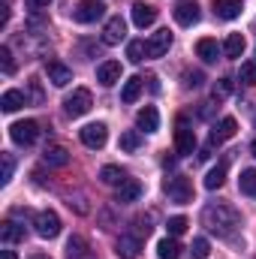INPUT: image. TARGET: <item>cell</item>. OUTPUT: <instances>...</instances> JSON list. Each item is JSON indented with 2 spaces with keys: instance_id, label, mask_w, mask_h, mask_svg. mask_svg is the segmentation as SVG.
<instances>
[{
  "instance_id": "cell-1",
  "label": "cell",
  "mask_w": 256,
  "mask_h": 259,
  "mask_svg": "<svg viewBox=\"0 0 256 259\" xmlns=\"http://www.w3.org/2000/svg\"><path fill=\"white\" fill-rule=\"evenodd\" d=\"M202 220H205V226H208L214 235H220V238H229V235H235V232L241 229V214H238L232 205H226V202L208 205V208L202 211Z\"/></svg>"
},
{
  "instance_id": "cell-2",
  "label": "cell",
  "mask_w": 256,
  "mask_h": 259,
  "mask_svg": "<svg viewBox=\"0 0 256 259\" xmlns=\"http://www.w3.org/2000/svg\"><path fill=\"white\" fill-rule=\"evenodd\" d=\"M91 106H94V100H91V91H84V88H75V91L64 100V109H66L69 118H81V115H88Z\"/></svg>"
},
{
  "instance_id": "cell-3",
  "label": "cell",
  "mask_w": 256,
  "mask_h": 259,
  "mask_svg": "<svg viewBox=\"0 0 256 259\" xmlns=\"http://www.w3.org/2000/svg\"><path fill=\"white\" fill-rule=\"evenodd\" d=\"M166 196H169L172 202H178V205L193 202V181L190 178H184V175L169 178V181H166Z\"/></svg>"
},
{
  "instance_id": "cell-4",
  "label": "cell",
  "mask_w": 256,
  "mask_h": 259,
  "mask_svg": "<svg viewBox=\"0 0 256 259\" xmlns=\"http://www.w3.org/2000/svg\"><path fill=\"white\" fill-rule=\"evenodd\" d=\"M33 229L39 238H58L61 235V217L55 211H39L33 217Z\"/></svg>"
},
{
  "instance_id": "cell-5",
  "label": "cell",
  "mask_w": 256,
  "mask_h": 259,
  "mask_svg": "<svg viewBox=\"0 0 256 259\" xmlns=\"http://www.w3.org/2000/svg\"><path fill=\"white\" fill-rule=\"evenodd\" d=\"M106 15V6L100 0H78L75 9H72V18L78 24H91V21H100Z\"/></svg>"
},
{
  "instance_id": "cell-6",
  "label": "cell",
  "mask_w": 256,
  "mask_h": 259,
  "mask_svg": "<svg viewBox=\"0 0 256 259\" xmlns=\"http://www.w3.org/2000/svg\"><path fill=\"white\" fill-rule=\"evenodd\" d=\"M9 136H12V142L15 145H33L36 142V136H39V124L36 121H15L12 127H9Z\"/></svg>"
},
{
  "instance_id": "cell-7",
  "label": "cell",
  "mask_w": 256,
  "mask_h": 259,
  "mask_svg": "<svg viewBox=\"0 0 256 259\" xmlns=\"http://www.w3.org/2000/svg\"><path fill=\"white\" fill-rule=\"evenodd\" d=\"M175 151H178L181 157H187V154L196 151V133H193V127L184 118L178 121V130H175Z\"/></svg>"
},
{
  "instance_id": "cell-8",
  "label": "cell",
  "mask_w": 256,
  "mask_h": 259,
  "mask_svg": "<svg viewBox=\"0 0 256 259\" xmlns=\"http://www.w3.org/2000/svg\"><path fill=\"white\" fill-rule=\"evenodd\" d=\"M172 15H175V21H178L181 27H193V24H199V18H202L196 0H181V3L172 9Z\"/></svg>"
},
{
  "instance_id": "cell-9",
  "label": "cell",
  "mask_w": 256,
  "mask_h": 259,
  "mask_svg": "<svg viewBox=\"0 0 256 259\" xmlns=\"http://www.w3.org/2000/svg\"><path fill=\"white\" fill-rule=\"evenodd\" d=\"M78 136H81V142H84L88 148H94V151H100V148L109 142V130H106V124H88V127L78 130Z\"/></svg>"
},
{
  "instance_id": "cell-10",
  "label": "cell",
  "mask_w": 256,
  "mask_h": 259,
  "mask_svg": "<svg viewBox=\"0 0 256 259\" xmlns=\"http://www.w3.org/2000/svg\"><path fill=\"white\" fill-rule=\"evenodd\" d=\"M124 36H127V21H124L121 15H112V18L106 21V27H103V42H106V46H118Z\"/></svg>"
},
{
  "instance_id": "cell-11",
  "label": "cell",
  "mask_w": 256,
  "mask_h": 259,
  "mask_svg": "<svg viewBox=\"0 0 256 259\" xmlns=\"http://www.w3.org/2000/svg\"><path fill=\"white\" fill-rule=\"evenodd\" d=\"M172 49V33L169 30H157L148 42H145V52H148V58H163L166 52Z\"/></svg>"
},
{
  "instance_id": "cell-12",
  "label": "cell",
  "mask_w": 256,
  "mask_h": 259,
  "mask_svg": "<svg viewBox=\"0 0 256 259\" xmlns=\"http://www.w3.org/2000/svg\"><path fill=\"white\" fill-rule=\"evenodd\" d=\"M64 256H66V259H97V253L91 250L88 238H81V235H72V238L66 241V247H64Z\"/></svg>"
},
{
  "instance_id": "cell-13",
  "label": "cell",
  "mask_w": 256,
  "mask_h": 259,
  "mask_svg": "<svg viewBox=\"0 0 256 259\" xmlns=\"http://www.w3.org/2000/svg\"><path fill=\"white\" fill-rule=\"evenodd\" d=\"M46 75H49V81L55 84V88H66L69 81H72V69L61 61H49L46 64Z\"/></svg>"
},
{
  "instance_id": "cell-14",
  "label": "cell",
  "mask_w": 256,
  "mask_h": 259,
  "mask_svg": "<svg viewBox=\"0 0 256 259\" xmlns=\"http://www.w3.org/2000/svg\"><path fill=\"white\" fill-rule=\"evenodd\" d=\"M235 133H238V124H235V118H223L217 127L211 130V139H208V145H211V148H214V145H223V142H229Z\"/></svg>"
},
{
  "instance_id": "cell-15",
  "label": "cell",
  "mask_w": 256,
  "mask_h": 259,
  "mask_svg": "<svg viewBox=\"0 0 256 259\" xmlns=\"http://www.w3.org/2000/svg\"><path fill=\"white\" fill-rule=\"evenodd\" d=\"M97 81L103 88H112L115 81H121V64L118 61H103L97 66Z\"/></svg>"
},
{
  "instance_id": "cell-16",
  "label": "cell",
  "mask_w": 256,
  "mask_h": 259,
  "mask_svg": "<svg viewBox=\"0 0 256 259\" xmlns=\"http://www.w3.org/2000/svg\"><path fill=\"white\" fill-rule=\"evenodd\" d=\"M214 12L223 21H232L244 12V0H214Z\"/></svg>"
},
{
  "instance_id": "cell-17",
  "label": "cell",
  "mask_w": 256,
  "mask_h": 259,
  "mask_svg": "<svg viewBox=\"0 0 256 259\" xmlns=\"http://www.w3.org/2000/svg\"><path fill=\"white\" fill-rule=\"evenodd\" d=\"M136 127L142 130V133H157V130H160V115H157V109H154V106L139 109V115H136Z\"/></svg>"
},
{
  "instance_id": "cell-18",
  "label": "cell",
  "mask_w": 256,
  "mask_h": 259,
  "mask_svg": "<svg viewBox=\"0 0 256 259\" xmlns=\"http://www.w3.org/2000/svg\"><path fill=\"white\" fill-rule=\"evenodd\" d=\"M154 21H157V9H154L151 3H136V6H133V24H136V27L145 30V27H151Z\"/></svg>"
},
{
  "instance_id": "cell-19",
  "label": "cell",
  "mask_w": 256,
  "mask_h": 259,
  "mask_svg": "<svg viewBox=\"0 0 256 259\" xmlns=\"http://www.w3.org/2000/svg\"><path fill=\"white\" fill-rule=\"evenodd\" d=\"M42 163L46 166H55V169H64L66 163H69V151H66L64 145H49L42 151Z\"/></svg>"
},
{
  "instance_id": "cell-20",
  "label": "cell",
  "mask_w": 256,
  "mask_h": 259,
  "mask_svg": "<svg viewBox=\"0 0 256 259\" xmlns=\"http://www.w3.org/2000/svg\"><path fill=\"white\" fill-rule=\"evenodd\" d=\"M196 55H199L205 64H214V61L220 58V46H217V39H211V36L199 39V42H196Z\"/></svg>"
},
{
  "instance_id": "cell-21",
  "label": "cell",
  "mask_w": 256,
  "mask_h": 259,
  "mask_svg": "<svg viewBox=\"0 0 256 259\" xmlns=\"http://www.w3.org/2000/svg\"><path fill=\"white\" fill-rule=\"evenodd\" d=\"M115 253L121 259H136L139 256V235H121L115 244Z\"/></svg>"
},
{
  "instance_id": "cell-22",
  "label": "cell",
  "mask_w": 256,
  "mask_h": 259,
  "mask_svg": "<svg viewBox=\"0 0 256 259\" xmlns=\"http://www.w3.org/2000/svg\"><path fill=\"white\" fill-rule=\"evenodd\" d=\"M139 196H142V184H139L136 178H127V181L118 187V193H115V202H121V205H124V202H136Z\"/></svg>"
},
{
  "instance_id": "cell-23",
  "label": "cell",
  "mask_w": 256,
  "mask_h": 259,
  "mask_svg": "<svg viewBox=\"0 0 256 259\" xmlns=\"http://www.w3.org/2000/svg\"><path fill=\"white\" fill-rule=\"evenodd\" d=\"M142 88H145V78L142 75H130L127 81H124V88H121V100L124 103H136L139 94H142Z\"/></svg>"
},
{
  "instance_id": "cell-24",
  "label": "cell",
  "mask_w": 256,
  "mask_h": 259,
  "mask_svg": "<svg viewBox=\"0 0 256 259\" xmlns=\"http://www.w3.org/2000/svg\"><path fill=\"white\" fill-rule=\"evenodd\" d=\"M21 106H27V94H21V91H6L0 97V109L3 112H18Z\"/></svg>"
},
{
  "instance_id": "cell-25",
  "label": "cell",
  "mask_w": 256,
  "mask_h": 259,
  "mask_svg": "<svg viewBox=\"0 0 256 259\" xmlns=\"http://www.w3.org/2000/svg\"><path fill=\"white\" fill-rule=\"evenodd\" d=\"M0 238H3L6 244H18V241H24V226L15 223V220H6V223L0 226Z\"/></svg>"
},
{
  "instance_id": "cell-26",
  "label": "cell",
  "mask_w": 256,
  "mask_h": 259,
  "mask_svg": "<svg viewBox=\"0 0 256 259\" xmlns=\"http://www.w3.org/2000/svg\"><path fill=\"white\" fill-rule=\"evenodd\" d=\"M181 253H184V247H181L175 238H163V241L157 244V256L160 259H181Z\"/></svg>"
},
{
  "instance_id": "cell-27",
  "label": "cell",
  "mask_w": 256,
  "mask_h": 259,
  "mask_svg": "<svg viewBox=\"0 0 256 259\" xmlns=\"http://www.w3.org/2000/svg\"><path fill=\"white\" fill-rule=\"evenodd\" d=\"M100 181L109 184V187H121V184L127 181V175H124L118 166H103V169H100Z\"/></svg>"
},
{
  "instance_id": "cell-28",
  "label": "cell",
  "mask_w": 256,
  "mask_h": 259,
  "mask_svg": "<svg viewBox=\"0 0 256 259\" xmlns=\"http://www.w3.org/2000/svg\"><path fill=\"white\" fill-rule=\"evenodd\" d=\"M223 52H226V58H241V55H244V36H241V33H229Z\"/></svg>"
},
{
  "instance_id": "cell-29",
  "label": "cell",
  "mask_w": 256,
  "mask_h": 259,
  "mask_svg": "<svg viewBox=\"0 0 256 259\" xmlns=\"http://www.w3.org/2000/svg\"><path fill=\"white\" fill-rule=\"evenodd\" d=\"M121 151H127V154H133V151H139L142 148V133L139 130H127V133H121Z\"/></svg>"
},
{
  "instance_id": "cell-30",
  "label": "cell",
  "mask_w": 256,
  "mask_h": 259,
  "mask_svg": "<svg viewBox=\"0 0 256 259\" xmlns=\"http://www.w3.org/2000/svg\"><path fill=\"white\" fill-rule=\"evenodd\" d=\"M223 181H226V166H223V163H220V166H214V169L205 175V187H208V190L223 187Z\"/></svg>"
},
{
  "instance_id": "cell-31",
  "label": "cell",
  "mask_w": 256,
  "mask_h": 259,
  "mask_svg": "<svg viewBox=\"0 0 256 259\" xmlns=\"http://www.w3.org/2000/svg\"><path fill=\"white\" fill-rule=\"evenodd\" d=\"M238 190L244 196H256V169H244L238 178Z\"/></svg>"
},
{
  "instance_id": "cell-32",
  "label": "cell",
  "mask_w": 256,
  "mask_h": 259,
  "mask_svg": "<svg viewBox=\"0 0 256 259\" xmlns=\"http://www.w3.org/2000/svg\"><path fill=\"white\" fill-rule=\"evenodd\" d=\"M127 58L133 61V64H142V61L148 58V52H145V42H142V39H133V42L127 46Z\"/></svg>"
},
{
  "instance_id": "cell-33",
  "label": "cell",
  "mask_w": 256,
  "mask_h": 259,
  "mask_svg": "<svg viewBox=\"0 0 256 259\" xmlns=\"http://www.w3.org/2000/svg\"><path fill=\"white\" fill-rule=\"evenodd\" d=\"M187 226H190V223H187V217H181V214H178V217H169V223H166V229H169L172 238H178L181 232H187Z\"/></svg>"
},
{
  "instance_id": "cell-34",
  "label": "cell",
  "mask_w": 256,
  "mask_h": 259,
  "mask_svg": "<svg viewBox=\"0 0 256 259\" xmlns=\"http://www.w3.org/2000/svg\"><path fill=\"white\" fill-rule=\"evenodd\" d=\"M238 81H244L247 88H253L256 84V64H241V69H238Z\"/></svg>"
},
{
  "instance_id": "cell-35",
  "label": "cell",
  "mask_w": 256,
  "mask_h": 259,
  "mask_svg": "<svg viewBox=\"0 0 256 259\" xmlns=\"http://www.w3.org/2000/svg\"><path fill=\"white\" fill-rule=\"evenodd\" d=\"M190 250H193V256H196V259H205L208 253H211V244H208V238H196Z\"/></svg>"
},
{
  "instance_id": "cell-36",
  "label": "cell",
  "mask_w": 256,
  "mask_h": 259,
  "mask_svg": "<svg viewBox=\"0 0 256 259\" xmlns=\"http://www.w3.org/2000/svg\"><path fill=\"white\" fill-rule=\"evenodd\" d=\"M0 66H3V72H6V75H9V72H15V64H12V52H9L6 46L0 49Z\"/></svg>"
},
{
  "instance_id": "cell-37",
  "label": "cell",
  "mask_w": 256,
  "mask_h": 259,
  "mask_svg": "<svg viewBox=\"0 0 256 259\" xmlns=\"http://www.w3.org/2000/svg\"><path fill=\"white\" fill-rule=\"evenodd\" d=\"M12 169H15V160H12V154H3V184H9V178H12Z\"/></svg>"
},
{
  "instance_id": "cell-38",
  "label": "cell",
  "mask_w": 256,
  "mask_h": 259,
  "mask_svg": "<svg viewBox=\"0 0 256 259\" xmlns=\"http://www.w3.org/2000/svg\"><path fill=\"white\" fill-rule=\"evenodd\" d=\"M202 81H205V75H202L199 69H193V72H187V75H184V84H187V88H199Z\"/></svg>"
},
{
  "instance_id": "cell-39",
  "label": "cell",
  "mask_w": 256,
  "mask_h": 259,
  "mask_svg": "<svg viewBox=\"0 0 256 259\" xmlns=\"http://www.w3.org/2000/svg\"><path fill=\"white\" fill-rule=\"evenodd\" d=\"M226 94H229V78H223L220 84H214V100L217 97H226Z\"/></svg>"
},
{
  "instance_id": "cell-40",
  "label": "cell",
  "mask_w": 256,
  "mask_h": 259,
  "mask_svg": "<svg viewBox=\"0 0 256 259\" xmlns=\"http://www.w3.org/2000/svg\"><path fill=\"white\" fill-rule=\"evenodd\" d=\"M49 3H52V0H24V6H27V9H33V12H36V9H46Z\"/></svg>"
},
{
  "instance_id": "cell-41",
  "label": "cell",
  "mask_w": 256,
  "mask_h": 259,
  "mask_svg": "<svg viewBox=\"0 0 256 259\" xmlns=\"http://www.w3.org/2000/svg\"><path fill=\"white\" fill-rule=\"evenodd\" d=\"M0 259H15V253H12V250H3V253H0Z\"/></svg>"
},
{
  "instance_id": "cell-42",
  "label": "cell",
  "mask_w": 256,
  "mask_h": 259,
  "mask_svg": "<svg viewBox=\"0 0 256 259\" xmlns=\"http://www.w3.org/2000/svg\"><path fill=\"white\" fill-rule=\"evenodd\" d=\"M30 259H49V256H46V253H33Z\"/></svg>"
},
{
  "instance_id": "cell-43",
  "label": "cell",
  "mask_w": 256,
  "mask_h": 259,
  "mask_svg": "<svg viewBox=\"0 0 256 259\" xmlns=\"http://www.w3.org/2000/svg\"><path fill=\"white\" fill-rule=\"evenodd\" d=\"M250 151H253V157H256V139H253V145H250Z\"/></svg>"
}]
</instances>
